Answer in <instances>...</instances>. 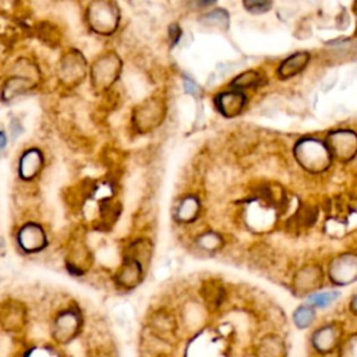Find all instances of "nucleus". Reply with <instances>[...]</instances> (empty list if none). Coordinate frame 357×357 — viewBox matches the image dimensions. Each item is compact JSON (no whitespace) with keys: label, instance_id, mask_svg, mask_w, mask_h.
<instances>
[{"label":"nucleus","instance_id":"f257e3e1","mask_svg":"<svg viewBox=\"0 0 357 357\" xmlns=\"http://www.w3.org/2000/svg\"><path fill=\"white\" fill-rule=\"evenodd\" d=\"M78 329V317L71 312H63L57 317V319L54 321V336L59 340H68L74 336V333Z\"/></svg>","mask_w":357,"mask_h":357},{"label":"nucleus","instance_id":"f03ea898","mask_svg":"<svg viewBox=\"0 0 357 357\" xmlns=\"http://www.w3.org/2000/svg\"><path fill=\"white\" fill-rule=\"evenodd\" d=\"M46 241L43 230L36 225H26L20 231V244L28 251H36L43 247Z\"/></svg>","mask_w":357,"mask_h":357},{"label":"nucleus","instance_id":"7ed1b4c3","mask_svg":"<svg viewBox=\"0 0 357 357\" xmlns=\"http://www.w3.org/2000/svg\"><path fill=\"white\" fill-rule=\"evenodd\" d=\"M40 165H42V155L35 149L28 151L21 158V162H20L21 177H25V178L33 177L40 170Z\"/></svg>","mask_w":357,"mask_h":357},{"label":"nucleus","instance_id":"20e7f679","mask_svg":"<svg viewBox=\"0 0 357 357\" xmlns=\"http://www.w3.org/2000/svg\"><path fill=\"white\" fill-rule=\"evenodd\" d=\"M307 61H308V53H304V52L296 53L283 61V64L280 66V74L282 75H293L297 71H300L305 66Z\"/></svg>","mask_w":357,"mask_h":357},{"label":"nucleus","instance_id":"39448f33","mask_svg":"<svg viewBox=\"0 0 357 357\" xmlns=\"http://www.w3.org/2000/svg\"><path fill=\"white\" fill-rule=\"evenodd\" d=\"M204 24L220 28V29H227L229 26V14L225 10H213L211 13H208L204 18H202Z\"/></svg>","mask_w":357,"mask_h":357},{"label":"nucleus","instance_id":"423d86ee","mask_svg":"<svg viewBox=\"0 0 357 357\" xmlns=\"http://www.w3.org/2000/svg\"><path fill=\"white\" fill-rule=\"evenodd\" d=\"M244 7L252 14H262L271 8V0H244Z\"/></svg>","mask_w":357,"mask_h":357},{"label":"nucleus","instance_id":"0eeeda50","mask_svg":"<svg viewBox=\"0 0 357 357\" xmlns=\"http://www.w3.org/2000/svg\"><path fill=\"white\" fill-rule=\"evenodd\" d=\"M339 296V293L336 291H326V293H317L314 296L310 297V303L318 305V307H325L328 304H331L332 301H335V298Z\"/></svg>","mask_w":357,"mask_h":357},{"label":"nucleus","instance_id":"6e6552de","mask_svg":"<svg viewBox=\"0 0 357 357\" xmlns=\"http://www.w3.org/2000/svg\"><path fill=\"white\" fill-rule=\"evenodd\" d=\"M314 318V312L312 310L307 308V307H300L296 312H294V321L298 326H307L310 325V322Z\"/></svg>","mask_w":357,"mask_h":357},{"label":"nucleus","instance_id":"1a4fd4ad","mask_svg":"<svg viewBox=\"0 0 357 357\" xmlns=\"http://www.w3.org/2000/svg\"><path fill=\"white\" fill-rule=\"evenodd\" d=\"M257 79V74L254 71H248V73H244L241 77H238L234 84L236 85H250L252 84V81Z\"/></svg>","mask_w":357,"mask_h":357},{"label":"nucleus","instance_id":"9d476101","mask_svg":"<svg viewBox=\"0 0 357 357\" xmlns=\"http://www.w3.org/2000/svg\"><path fill=\"white\" fill-rule=\"evenodd\" d=\"M216 3V0H191L190 4L194 7V8H205L211 4Z\"/></svg>","mask_w":357,"mask_h":357},{"label":"nucleus","instance_id":"9b49d317","mask_svg":"<svg viewBox=\"0 0 357 357\" xmlns=\"http://www.w3.org/2000/svg\"><path fill=\"white\" fill-rule=\"evenodd\" d=\"M180 35H181V29L177 25H172L170 26V36H172L173 43H176L180 39Z\"/></svg>","mask_w":357,"mask_h":357},{"label":"nucleus","instance_id":"f8f14e48","mask_svg":"<svg viewBox=\"0 0 357 357\" xmlns=\"http://www.w3.org/2000/svg\"><path fill=\"white\" fill-rule=\"evenodd\" d=\"M6 137H4V134L3 132H0V151L1 149H4V146H6Z\"/></svg>","mask_w":357,"mask_h":357}]
</instances>
